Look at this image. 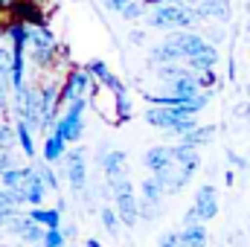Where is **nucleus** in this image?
<instances>
[{"label": "nucleus", "instance_id": "obj_1", "mask_svg": "<svg viewBox=\"0 0 250 247\" xmlns=\"http://www.w3.org/2000/svg\"><path fill=\"white\" fill-rule=\"evenodd\" d=\"M201 21L198 6L189 0H172V3H160L146 15V26L148 29H160V32H181L192 29Z\"/></svg>", "mask_w": 250, "mask_h": 247}, {"label": "nucleus", "instance_id": "obj_2", "mask_svg": "<svg viewBox=\"0 0 250 247\" xmlns=\"http://www.w3.org/2000/svg\"><path fill=\"white\" fill-rule=\"evenodd\" d=\"M108 189H111V195H114V206H117L123 224L125 227H137V221H140V215H143V204H140V198H137V192H134V184L128 181V175L120 178V181H111Z\"/></svg>", "mask_w": 250, "mask_h": 247}, {"label": "nucleus", "instance_id": "obj_3", "mask_svg": "<svg viewBox=\"0 0 250 247\" xmlns=\"http://www.w3.org/2000/svg\"><path fill=\"white\" fill-rule=\"evenodd\" d=\"M15 117L23 120L32 131H44V99L38 84L15 93Z\"/></svg>", "mask_w": 250, "mask_h": 247}, {"label": "nucleus", "instance_id": "obj_4", "mask_svg": "<svg viewBox=\"0 0 250 247\" xmlns=\"http://www.w3.org/2000/svg\"><path fill=\"white\" fill-rule=\"evenodd\" d=\"M146 123L154 125L157 131H166V134H187L192 128H198L195 123V117H184V114H178V111H172V108H148L146 111Z\"/></svg>", "mask_w": 250, "mask_h": 247}, {"label": "nucleus", "instance_id": "obj_5", "mask_svg": "<svg viewBox=\"0 0 250 247\" xmlns=\"http://www.w3.org/2000/svg\"><path fill=\"white\" fill-rule=\"evenodd\" d=\"M84 108H87V99L70 102L62 111V117H59V123H56L53 131H56L59 137H64L67 143H79V137H82V131H84Z\"/></svg>", "mask_w": 250, "mask_h": 247}, {"label": "nucleus", "instance_id": "obj_6", "mask_svg": "<svg viewBox=\"0 0 250 247\" xmlns=\"http://www.w3.org/2000/svg\"><path fill=\"white\" fill-rule=\"evenodd\" d=\"M29 44H32V59L38 67H50L56 56V35L47 26H29Z\"/></svg>", "mask_w": 250, "mask_h": 247}, {"label": "nucleus", "instance_id": "obj_7", "mask_svg": "<svg viewBox=\"0 0 250 247\" xmlns=\"http://www.w3.org/2000/svg\"><path fill=\"white\" fill-rule=\"evenodd\" d=\"M64 178L73 186V192H84L87 186V157L82 148H73L64 154Z\"/></svg>", "mask_w": 250, "mask_h": 247}, {"label": "nucleus", "instance_id": "obj_8", "mask_svg": "<svg viewBox=\"0 0 250 247\" xmlns=\"http://www.w3.org/2000/svg\"><path fill=\"white\" fill-rule=\"evenodd\" d=\"M6 230H9L12 236L23 239L26 245H44V236H47V227L38 224L32 215H15V218L6 224Z\"/></svg>", "mask_w": 250, "mask_h": 247}, {"label": "nucleus", "instance_id": "obj_9", "mask_svg": "<svg viewBox=\"0 0 250 247\" xmlns=\"http://www.w3.org/2000/svg\"><path fill=\"white\" fill-rule=\"evenodd\" d=\"M90 84H93V76H90L87 70H73V73L67 76V82L62 84V108H67V105L76 102V99H87Z\"/></svg>", "mask_w": 250, "mask_h": 247}, {"label": "nucleus", "instance_id": "obj_10", "mask_svg": "<svg viewBox=\"0 0 250 247\" xmlns=\"http://www.w3.org/2000/svg\"><path fill=\"white\" fill-rule=\"evenodd\" d=\"M47 181L41 178V172L32 166L29 169V178H26V184L21 186L18 192H12L15 195V204H29V206H41V201H44V195H47Z\"/></svg>", "mask_w": 250, "mask_h": 247}, {"label": "nucleus", "instance_id": "obj_11", "mask_svg": "<svg viewBox=\"0 0 250 247\" xmlns=\"http://www.w3.org/2000/svg\"><path fill=\"white\" fill-rule=\"evenodd\" d=\"M192 209L198 215V221H212L218 215V189L212 184H201L195 192V201H192Z\"/></svg>", "mask_w": 250, "mask_h": 247}, {"label": "nucleus", "instance_id": "obj_12", "mask_svg": "<svg viewBox=\"0 0 250 247\" xmlns=\"http://www.w3.org/2000/svg\"><path fill=\"white\" fill-rule=\"evenodd\" d=\"M166 198V189L160 186V181L151 175V178H143L140 181V204H143V215L154 218L160 212V204Z\"/></svg>", "mask_w": 250, "mask_h": 247}, {"label": "nucleus", "instance_id": "obj_13", "mask_svg": "<svg viewBox=\"0 0 250 247\" xmlns=\"http://www.w3.org/2000/svg\"><path fill=\"white\" fill-rule=\"evenodd\" d=\"M169 44L178 50V56H181V62L187 64L192 56H198L209 41H204L198 32H189V29H181V32H169Z\"/></svg>", "mask_w": 250, "mask_h": 247}, {"label": "nucleus", "instance_id": "obj_14", "mask_svg": "<svg viewBox=\"0 0 250 247\" xmlns=\"http://www.w3.org/2000/svg\"><path fill=\"white\" fill-rule=\"evenodd\" d=\"M143 163H146V169L151 175L172 169L175 166V145H154V148H148L143 154Z\"/></svg>", "mask_w": 250, "mask_h": 247}, {"label": "nucleus", "instance_id": "obj_15", "mask_svg": "<svg viewBox=\"0 0 250 247\" xmlns=\"http://www.w3.org/2000/svg\"><path fill=\"white\" fill-rule=\"evenodd\" d=\"M99 166H102V172H105V184L120 181V178H125L128 154L120 151V148H114V151H108V154H99Z\"/></svg>", "mask_w": 250, "mask_h": 247}, {"label": "nucleus", "instance_id": "obj_16", "mask_svg": "<svg viewBox=\"0 0 250 247\" xmlns=\"http://www.w3.org/2000/svg\"><path fill=\"white\" fill-rule=\"evenodd\" d=\"M198 15L207 18V21H221L227 23L233 18V9H230V0H198Z\"/></svg>", "mask_w": 250, "mask_h": 247}, {"label": "nucleus", "instance_id": "obj_17", "mask_svg": "<svg viewBox=\"0 0 250 247\" xmlns=\"http://www.w3.org/2000/svg\"><path fill=\"white\" fill-rule=\"evenodd\" d=\"M218 62H221V59H218V50H215L212 44H207L198 56H192V59H189L187 67H192V73L198 76V73H209V70H215V64H218Z\"/></svg>", "mask_w": 250, "mask_h": 247}, {"label": "nucleus", "instance_id": "obj_18", "mask_svg": "<svg viewBox=\"0 0 250 247\" xmlns=\"http://www.w3.org/2000/svg\"><path fill=\"white\" fill-rule=\"evenodd\" d=\"M64 154H67V140L59 137L56 131L53 134H47V140H44V151H41V160H47V163H59L64 160Z\"/></svg>", "mask_w": 250, "mask_h": 247}, {"label": "nucleus", "instance_id": "obj_19", "mask_svg": "<svg viewBox=\"0 0 250 247\" xmlns=\"http://www.w3.org/2000/svg\"><path fill=\"white\" fill-rule=\"evenodd\" d=\"M181 242H184V247H207V224L204 221L184 224L181 227Z\"/></svg>", "mask_w": 250, "mask_h": 247}, {"label": "nucleus", "instance_id": "obj_20", "mask_svg": "<svg viewBox=\"0 0 250 247\" xmlns=\"http://www.w3.org/2000/svg\"><path fill=\"white\" fill-rule=\"evenodd\" d=\"M15 128H18V145H21V151H23L29 160H35V157H38V148H35V131L23 123V120H15Z\"/></svg>", "mask_w": 250, "mask_h": 247}, {"label": "nucleus", "instance_id": "obj_21", "mask_svg": "<svg viewBox=\"0 0 250 247\" xmlns=\"http://www.w3.org/2000/svg\"><path fill=\"white\" fill-rule=\"evenodd\" d=\"M157 79L160 82H178V79H187V76H195L192 67H187L184 62H172V64H157L154 67Z\"/></svg>", "mask_w": 250, "mask_h": 247}, {"label": "nucleus", "instance_id": "obj_22", "mask_svg": "<svg viewBox=\"0 0 250 247\" xmlns=\"http://www.w3.org/2000/svg\"><path fill=\"white\" fill-rule=\"evenodd\" d=\"M212 134H215L212 125H198V128H192V131H187V134H181V145L201 148V145H207V143L212 140Z\"/></svg>", "mask_w": 250, "mask_h": 247}, {"label": "nucleus", "instance_id": "obj_23", "mask_svg": "<svg viewBox=\"0 0 250 247\" xmlns=\"http://www.w3.org/2000/svg\"><path fill=\"white\" fill-rule=\"evenodd\" d=\"M38 224H44L47 230H59L62 227V209L56 206V209H44V206H35L32 212H29Z\"/></svg>", "mask_w": 250, "mask_h": 247}, {"label": "nucleus", "instance_id": "obj_24", "mask_svg": "<svg viewBox=\"0 0 250 247\" xmlns=\"http://www.w3.org/2000/svg\"><path fill=\"white\" fill-rule=\"evenodd\" d=\"M26 178H29V169H18V166H12V169H6V172L0 175V184L6 186L9 192H18L21 186L26 184Z\"/></svg>", "mask_w": 250, "mask_h": 247}, {"label": "nucleus", "instance_id": "obj_25", "mask_svg": "<svg viewBox=\"0 0 250 247\" xmlns=\"http://www.w3.org/2000/svg\"><path fill=\"white\" fill-rule=\"evenodd\" d=\"M0 90H12V53L6 47H0Z\"/></svg>", "mask_w": 250, "mask_h": 247}, {"label": "nucleus", "instance_id": "obj_26", "mask_svg": "<svg viewBox=\"0 0 250 247\" xmlns=\"http://www.w3.org/2000/svg\"><path fill=\"white\" fill-rule=\"evenodd\" d=\"M9 41H12V50H26V44H29V26L26 23H12L9 26Z\"/></svg>", "mask_w": 250, "mask_h": 247}, {"label": "nucleus", "instance_id": "obj_27", "mask_svg": "<svg viewBox=\"0 0 250 247\" xmlns=\"http://www.w3.org/2000/svg\"><path fill=\"white\" fill-rule=\"evenodd\" d=\"M102 224H105V230H108L111 236H117V233H120V224H123V218H120L117 206H102Z\"/></svg>", "mask_w": 250, "mask_h": 247}, {"label": "nucleus", "instance_id": "obj_28", "mask_svg": "<svg viewBox=\"0 0 250 247\" xmlns=\"http://www.w3.org/2000/svg\"><path fill=\"white\" fill-rule=\"evenodd\" d=\"M15 143H18V128L9 123H0V148H6V151H12L15 148Z\"/></svg>", "mask_w": 250, "mask_h": 247}, {"label": "nucleus", "instance_id": "obj_29", "mask_svg": "<svg viewBox=\"0 0 250 247\" xmlns=\"http://www.w3.org/2000/svg\"><path fill=\"white\" fill-rule=\"evenodd\" d=\"M143 15H148L146 0H134V3H128V6L123 9V18H125V21H137V18H143Z\"/></svg>", "mask_w": 250, "mask_h": 247}, {"label": "nucleus", "instance_id": "obj_30", "mask_svg": "<svg viewBox=\"0 0 250 247\" xmlns=\"http://www.w3.org/2000/svg\"><path fill=\"white\" fill-rule=\"evenodd\" d=\"M35 169L41 172V178L47 181V186H50L53 192H59V178H56V172H53V163H47V160H41V163H38Z\"/></svg>", "mask_w": 250, "mask_h": 247}, {"label": "nucleus", "instance_id": "obj_31", "mask_svg": "<svg viewBox=\"0 0 250 247\" xmlns=\"http://www.w3.org/2000/svg\"><path fill=\"white\" fill-rule=\"evenodd\" d=\"M157 247H184V242H181V230H166V233L157 239Z\"/></svg>", "mask_w": 250, "mask_h": 247}, {"label": "nucleus", "instance_id": "obj_32", "mask_svg": "<svg viewBox=\"0 0 250 247\" xmlns=\"http://www.w3.org/2000/svg\"><path fill=\"white\" fill-rule=\"evenodd\" d=\"M64 242H67L64 227H59V230H47V236H44V247H64Z\"/></svg>", "mask_w": 250, "mask_h": 247}, {"label": "nucleus", "instance_id": "obj_33", "mask_svg": "<svg viewBox=\"0 0 250 247\" xmlns=\"http://www.w3.org/2000/svg\"><path fill=\"white\" fill-rule=\"evenodd\" d=\"M227 160H230L233 169H239V172H250L248 157H242V154H236V151H227Z\"/></svg>", "mask_w": 250, "mask_h": 247}, {"label": "nucleus", "instance_id": "obj_34", "mask_svg": "<svg viewBox=\"0 0 250 247\" xmlns=\"http://www.w3.org/2000/svg\"><path fill=\"white\" fill-rule=\"evenodd\" d=\"M117 96V108H120V120H128L131 117V102H128V96L125 93H114Z\"/></svg>", "mask_w": 250, "mask_h": 247}, {"label": "nucleus", "instance_id": "obj_35", "mask_svg": "<svg viewBox=\"0 0 250 247\" xmlns=\"http://www.w3.org/2000/svg\"><path fill=\"white\" fill-rule=\"evenodd\" d=\"M3 206H18V204H15V195H12L6 186H0V209H3Z\"/></svg>", "mask_w": 250, "mask_h": 247}, {"label": "nucleus", "instance_id": "obj_36", "mask_svg": "<svg viewBox=\"0 0 250 247\" xmlns=\"http://www.w3.org/2000/svg\"><path fill=\"white\" fill-rule=\"evenodd\" d=\"M128 3H134V0H105V6H108L111 12H117V15H123V9Z\"/></svg>", "mask_w": 250, "mask_h": 247}, {"label": "nucleus", "instance_id": "obj_37", "mask_svg": "<svg viewBox=\"0 0 250 247\" xmlns=\"http://www.w3.org/2000/svg\"><path fill=\"white\" fill-rule=\"evenodd\" d=\"M6 169H12V151H6V148H0V175H3Z\"/></svg>", "mask_w": 250, "mask_h": 247}, {"label": "nucleus", "instance_id": "obj_38", "mask_svg": "<svg viewBox=\"0 0 250 247\" xmlns=\"http://www.w3.org/2000/svg\"><path fill=\"white\" fill-rule=\"evenodd\" d=\"M15 215H18V212H15V206H3V209H0V227H6Z\"/></svg>", "mask_w": 250, "mask_h": 247}, {"label": "nucleus", "instance_id": "obj_39", "mask_svg": "<svg viewBox=\"0 0 250 247\" xmlns=\"http://www.w3.org/2000/svg\"><path fill=\"white\" fill-rule=\"evenodd\" d=\"M198 84H201V87H212V84H215L212 70H209V73H198Z\"/></svg>", "mask_w": 250, "mask_h": 247}, {"label": "nucleus", "instance_id": "obj_40", "mask_svg": "<svg viewBox=\"0 0 250 247\" xmlns=\"http://www.w3.org/2000/svg\"><path fill=\"white\" fill-rule=\"evenodd\" d=\"M131 44H143V32H131Z\"/></svg>", "mask_w": 250, "mask_h": 247}, {"label": "nucleus", "instance_id": "obj_41", "mask_svg": "<svg viewBox=\"0 0 250 247\" xmlns=\"http://www.w3.org/2000/svg\"><path fill=\"white\" fill-rule=\"evenodd\" d=\"M160 3H172V0H146V6H151V9H154V6H160Z\"/></svg>", "mask_w": 250, "mask_h": 247}, {"label": "nucleus", "instance_id": "obj_42", "mask_svg": "<svg viewBox=\"0 0 250 247\" xmlns=\"http://www.w3.org/2000/svg\"><path fill=\"white\" fill-rule=\"evenodd\" d=\"M87 247H102V242L99 239H87Z\"/></svg>", "mask_w": 250, "mask_h": 247}, {"label": "nucleus", "instance_id": "obj_43", "mask_svg": "<svg viewBox=\"0 0 250 247\" xmlns=\"http://www.w3.org/2000/svg\"><path fill=\"white\" fill-rule=\"evenodd\" d=\"M0 111H6V93L0 90Z\"/></svg>", "mask_w": 250, "mask_h": 247}, {"label": "nucleus", "instance_id": "obj_44", "mask_svg": "<svg viewBox=\"0 0 250 247\" xmlns=\"http://www.w3.org/2000/svg\"><path fill=\"white\" fill-rule=\"evenodd\" d=\"M248 175H250V172H248Z\"/></svg>", "mask_w": 250, "mask_h": 247}, {"label": "nucleus", "instance_id": "obj_45", "mask_svg": "<svg viewBox=\"0 0 250 247\" xmlns=\"http://www.w3.org/2000/svg\"><path fill=\"white\" fill-rule=\"evenodd\" d=\"M9 247H12V245H9Z\"/></svg>", "mask_w": 250, "mask_h": 247}]
</instances>
